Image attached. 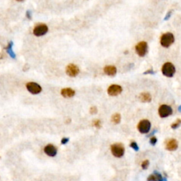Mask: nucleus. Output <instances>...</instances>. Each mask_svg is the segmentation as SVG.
<instances>
[{
    "label": "nucleus",
    "instance_id": "obj_25",
    "mask_svg": "<svg viewBox=\"0 0 181 181\" xmlns=\"http://www.w3.org/2000/svg\"><path fill=\"white\" fill-rule=\"evenodd\" d=\"M155 72L154 71L153 69H148V70H146V71H144V74H154Z\"/></svg>",
    "mask_w": 181,
    "mask_h": 181
},
{
    "label": "nucleus",
    "instance_id": "obj_19",
    "mask_svg": "<svg viewBox=\"0 0 181 181\" xmlns=\"http://www.w3.org/2000/svg\"><path fill=\"white\" fill-rule=\"evenodd\" d=\"M181 124V120L180 119H178L176 121L174 122V123H173V124L171 125V128L172 129H177L178 128L180 127V125Z\"/></svg>",
    "mask_w": 181,
    "mask_h": 181
},
{
    "label": "nucleus",
    "instance_id": "obj_10",
    "mask_svg": "<svg viewBox=\"0 0 181 181\" xmlns=\"http://www.w3.org/2000/svg\"><path fill=\"white\" fill-rule=\"evenodd\" d=\"M123 91V88L121 86L118 85V84H112L107 89V92L109 96H116L120 94Z\"/></svg>",
    "mask_w": 181,
    "mask_h": 181
},
{
    "label": "nucleus",
    "instance_id": "obj_8",
    "mask_svg": "<svg viewBox=\"0 0 181 181\" xmlns=\"http://www.w3.org/2000/svg\"><path fill=\"white\" fill-rule=\"evenodd\" d=\"M173 113V109L168 105H161L159 108V115L161 118H167Z\"/></svg>",
    "mask_w": 181,
    "mask_h": 181
},
{
    "label": "nucleus",
    "instance_id": "obj_12",
    "mask_svg": "<svg viewBox=\"0 0 181 181\" xmlns=\"http://www.w3.org/2000/svg\"><path fill=\"white\" fill-rule=\"evenodd\" d=\"M44 152L48 156L51 157H54L57 155V150L56 147L53 144H48L47 146H45Z\"/></svg>",
    "mask_w": 181,
    "mask_h": 181
},
{
    "label": "nucleus",
    "instance_id": "obj_21",
    "mask_svg": "<svg viewBox=\"0 0 181 181\" xmlns=\"http://www.w3.org/2000/svg\"><path fill=\"white\" fill-rule=\"evenodd\" d=\"M149 166V160H145L143 161L142 164H141V168H142L144 170L147 169Z\"/></svg>",
    "mask_w": 181,
    "mask_h": 181
},
{
    "label": "nucleus",
    "instance_id": "obj_6",
    "mask_svg": "<svg viewBox=\"0 0 181 181\" xmlns=\"http://www.w3.org/2000/svg\"><path fill=\"white\" fill-rule=\"evenodd\" d=\"M48 31V27L46 24H40L37 25L33 29V34L37 37H40L45 35Z\"/></svg>",
    "mask_w": 181,
    "mask_h": 181
},
{
    "label": "nucleus",
    "instance_id": "obj_18",
    "mask_svg": "<svg viewBox=\"0 0 181 181\" xmlns=\"http://www.w3.org/2000/svg\"><path fill=\"white\" fill-rule=\"evenodd\" d=\"M121 120V115L119 113H115L112 115V118H111V121L115 124H119Z\"/></svg>",
    "mask_w": 181,
    "mask_h": 181
},
{
    "label": "nucleus",
    "instance_id": "obj_5",
    "mask_svg": "<svg viewBox=\"0 0 181 181\" xmlns=\"http://www.w3.org/2000/svg\"><path fill=\"white\" fill-rule=\"evenodd\" d=\"M151 126V123L148 120H142L138 124L137 128L140 133L146 134L149 132Z\"/></svg>",
    "mask_w": 181,
    "mask_h": 181
},
{
    "label": "nucleus",
    "instance_id": "obj_1",
    "mask_svg": "<svg viewBox=\"0 0 181 181\" xmlns=\"http://www.w3.org/2000/svg\"><path fill=\"white\" fill-rule=\"evenodd\" d=\"M174 35L171 33H166L161 35L160 43L164 48H169L174 43Z\"/></svg>",
    "mask_w": 181,
    "mask_h": 181
},
{
    "label": "nucleus",
    "instance_id": "obj_24",
    "mask_svg": "<svg viewBox=\"0 0 181 181\" xmlns=\"http://www.w3.org/2000/svg\"><path fill=\"white\" fill-rule=\"evenodd\" d=\"M156 142H157V139L156 137H152L151 139H150V144L153 145V146H154V145L156 144Z\"/></svg>",
    "mask_w": 181,
    "mask_h": 181
},
{
    "label": "nucleus",
    "instance_id": "obj_3",
    "mask_svg": "<svg viewBox=\"0 0 181 181\" xmlns=\"http://www.w3.org/2000/svg\"><path fill=\"white\" fill-rule=\"evenodd\" d=\"M110 150L112 155L117 158H121L125 154V147L120 143H116L111 145Z\"/></svg>",
    "mask_w": 181,
    "mask_h": 181
},
{
    "label": "nucleus",
    "instance_id": "obj_14",
    "mask_svg": "<svg viewBox=\"0 0 181 181\" xmlns=\"http://www.w3.org/2000/svg\"><path fill=\"white\" fill-rule=\"evenodd\" d=\"M61 94L64 98H71L75 95V91L71 88H64L61 90Z\"/></svg>",
    "mask_w": 181,
    "mask_h": 181
},
{
    "label": "nucleus",
    "instance_id": "obj_22",
    "mask_svg": "<svg viewBox=\"0 0 181 181\" xmlns=\"http://www.w3.org/2000/svg\"><path fill=\"white\" fill-rule=\"evenodd\" d=\"M130 146L132 147V149H133L134 150H135V151H139V146H138L136 142H134V141H133V142H132L130 144Z\"/></svg>",
    "mask_w": 181,
    "mask_h": 181
},
{
    "label": "nucleus",
    "instance_id": "obj_4",
    "mask_svg": "<svg viewBox=\"0 0 181 181\" xmlns=\"http://www.w3.org/2000/svg\"><path fill=\"white\" fill-rule=\"evenodd\" d=\"M135 51L139 57H144L148 52V44L145 41L138 43L135 46Z\"/></svg>",
    "mask_w": 181,
    "mask_h": 181
},
{
    "label": "nucleus",
    "instance_id": "obj_15",
    "mask_svg": "<svg viewBox=\"0 0 181 181\" xmlns=\"http://www.w3.org/2000/svg\"><path fill=\"white\" fill-rule=\"evenodd\" d=\"M139 99L143 103H150L151 101V96L149 93H141L139 94Z\"/></svg>",
    "mask_w": 181,
    "mask_h": 181
},
{
    "label": "nucleus",
    "instance_id": "obj_2",
    "mask_svg": "<svg viewBox=\"0 0 181 181\" xmlns=\"http://www.w3.org/2000/svg\"><path fill=\"white\" fill-rule=\"evenodd\" d=\"M161 71L166 77H173L175 73V66L171 62H166L163 65Z\"/></svg>",
    "mask_w": 181,
    "mask_h": 181
},
{
    "label": "nucleus",
    "instance_id": "obj_29",
    "mask_svg": "<svg viewBox=\"0 0 181 181\" xmlns=\"http://www.w3.org/2000/svg\"><path fill=\"white\" fill-rule=\"evenodd\" d=\"M17 1H24V0H17Z\"/></svg>",
    "mask_w": 181,
    "mask_h": 181
},
{
    "label": "nucleus",
    "instance_id": "obj_11",
    "mask_svg": "<svg viewBox=\"0 0 181 181\" xmlns=\"http://www.w3.org/2000/svg\"><path fill=\"white\" fill-rule=\"evenodd\" d=\"M178 147V141L175 139H170L166 141V148L168 151H175Z\"/></svg>",
    "mask_w": 181,
    "mask_h": 181
},
{
    "label": "nucleus",
    "instance_id": "obj_28",
    "mask_svg": "<svg viewBox=\"0 0 181 181\" xmlns=\"http://www.w3.org/2000/svg\"><path fill=\"white\" fill-rule=\"evenodd\" d=\"M171 13H172V12L171 11V12H168V14H167V15L166 16V17L164 18V20L165 21H167L168 19H169L170 17H171Z\"/></svg>",
    "mask_w": 181,
    "mask_h": 181
},
{
    "label": "nucleus",
    "instance_id": "obj_7",
    "mask_svg": "<svg viewBox=\"0 0 181 181\" xmlns=\"http://www.w3.org/2000/svg\"><path fill=\"white\" fill-rule=\"evenodd\" d=\"M26 89L30 94L36 95L40 94L42 91V88L38 84L35 82H28L26 84Z\"/></svg>",
    "mask_w": 181,
    "mask_h": 181
},
{
    "label": "nucleus",
    "instance_id": "obj_16",
    "mask_svg": "<svg viewBox=\"0 0 181 181\" xmlns=\"http://www.w3.org/2000/svg\"><path fill=\"white\" fill-rule=\"evenodd\" d=\"M147 181H164V178L160 173L154 172L153 174L149 175L147 178Z\"/></svg>",
    "mask_w": 181,
    "mask_h": 181
},
{
    "label": "nucleus",
    "instance_id": "obj_23",
    "mask_svg": "<svg viewBox=\"0 0 181 181\" xmlns=\"http://www.w3.org/2000/svg\"><path fill=\"white\" fill-rule=\"evenodd\" d=\"M97 112H98V109L96 106H93L90 108V113L91 114L95 115V114L97 113Z\"/></svg>",
    "mask_w": 181,
    "mask_h": 181
},
{
    "label": "nucleus",
    "instance_id": "obj_9",
    "mask_svg": "<svg viewBox=\"0 0 181 181\" xmlns=\"http://www.w3.org/2000/svg\"><path fill=\"white\" fill-rule=\"evenodd\" d=\"M79 69L77 65L74 64H68L66 67V74L70 77H75L79 74Z\"/></svg>",
    "mask_w": 181,
    "mask_h": 181
},
{
    "label": "nucleus",
    "instance_id": "obj_13",
    "mask_svg": "<svg viewBox=\"0 0 181 181\" xmlns=\"http://www.w3.org/2000/svg\"><path fill=\"white\" fill-rule=\"evenodd\" d=\"M104 73L107 76H114L117 74V68L112 65L105 66L103 69Z\"/></svg>",
    "mask_w": 181,
    "mask_h": 181
},
{
    "label": "nucleus",
    "instance_id": "obj_26",
    "mask_svg": "<svg viewBox=\"0 0 181 181\" xmlns=\"http://www.w3.org/2000/svg\"><path fill=\"white\" fill-rule=\"evenodd\" d=\"M68 141H69V138L64 137V138H63V139H62V140H61V144H67Z\"/></svg>",
    "mask_w": 181,
    "mask_h": 181
},
{
    "label": "nucleus",
    "instance_id": "obj_27",
    "mask_svg": "<svg viewBox=\"0 0 181 181\" xmlns=\"http://www.w3.org/2000/svg\"><path fill=\"white\" fill-rule=\"evenodd\" d=\"M26 17L28 18V19H31L32 14H31V12H30V11L28 10L26 12Z\"/></svg>",
    "mask_w": 181,
    "mask_h": 181
},
{
    "label": "nucleus",
    "instance_id": "obj_20",
    "mask_svg": "<svg viewBox=\"0 0 181 181\" xmlns=\"http://www.w3.org/2000/svg\"><path fill=\"white\" fill-rule=\"evenodd\" d=\"M93 125H94L95 128L100 129L101 128V122L100 120H95L93 122Z\"/></svg>",
    "mask_w": 181,
    "mask_h": 181
},
{
    "label": "nucleus",
    "instance_id": "obj_17",
    "mask_svg": "<svg viewBox=\"0 0 181 181\" xmlns=\"http://www.w3.org/2000/svg\"><path fill=\"white\" fill-rule=\"evenodd\" d=\"M13 42L12 41H11V42L9 43L8 45H7V47L6 48V50L7 51V53L9 54V55H10L11 57L13 59L16 58V55L15 53H14V52L13 51V50H12V47H13Z\"/></svg>",
    "mask_w": 181,
    "mask_h": 181
}]
</instances>
